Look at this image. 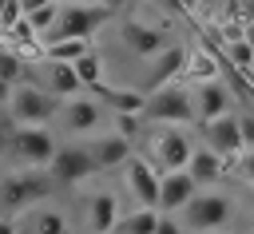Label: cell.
<instances>
[{
    "mask_svg": "<svg viewBox=\"0 0 254 234\" xmlns=\"http://www.w3.org/2000/svg\"><path fill=\"white\" fill-rule=\"evenodd\" d=\"M175 218H179V226L187 234H218V230H226L234 222V198L226 190L210 186V190H198Z\"/></svg>",
    "mask_w": 254,
    "mask_h": 234,
    "instance_id": "obj_1",
    "label": "cell"
},
{
    "mask_svg": "<svg viewBox=\"0 0 254 234\" xmlns=\"http://www.w3.org/2000/svg\"><path fill=\"white\" fill-rule=\"evenodd\" d=\"M143 123H155V127H190L194 123V91L190 83H171V87H159L147 95L143 103Z\"/></svg>",
    "mask_w": 254,
    "mask_h": 234,
    "instance_id": "obj_2",
    "label": "cell"
},
{
    "mask_svg": "<svg viewBox=\"0 0 254 234\" xmlns=\"http://www.w3.org/2000/svg\"><path fill=\"white\" fill-rule=\"evenodd\" d=\"M52 115H56V99L40 83L12 87V99H8V123L12 127H48Z\"/></svg>",
    "mask_w": 254,
    "mask_h": 234,
    "instance_id": "obj_3",
    "label": "cell"
},
{
    "mask_svg": "<svg viewBox=\"0 0 254 234\" xmlns=\"http://www.w3.org/2000/svg\"><path fill=\"white\" fill-rule=\"evenodd\" d=\"M56 139L48 127H12V143H8V155L24 167V171H44L56 155Z\"/></svg>",
    "mask_w": 254,
    "mask_h": 234,
    "instance_id": "obj_4",
    "label": "cell"
},
{
    "mask_svg": "<svg viewBox=\"0 0 254 234\" xmlns=\"http://www.w3.org/2000/svg\"><path fill=\"white\" fill-rule=\"evenodd\" d=\"M194 147H198V143L190 139L187 127H155V131H151V155H147V159H151L159 171H187Z\"/></svg>",
    "mask_w": 254,
    "mask_h": 234,
    "instance_id": "obj_5",
    "label": "cell"
},
{
    "mask_svg": "<svg viewBox=\"0 0 254 234\" xmlns=\"http://www.w3.org/2000/svg\"><path fill=\"white\" fill-rule=\"evenodd\" d=\"M123 175V190H127V198L135 202V206H147V210H155L159 206V178H163V171L147 159V155H131L123 167H119Z\"/></svg>",
    "mask_w": 254,
    "mask_h": 234,
    "instance_id": "obj_6",
    "label": "cell"
},
{
    "mask_svg": "<svg viewBox=\"0 0 254 234\" xmlns=\"http://www.w3.org/2000/svg\"><path fill=\"white\" fill-rule=\"evenodd\" d=\"M48 175H52V182H64V186H79L83 178H91L95 163L87 155V143H64V147H56V155L48 163Z\"/></svg>",
    "mask_w": 254,
    "mask_h": 234,
    "instance_id": "obj_7",
    "label": "cell"
},
{
    "mask_svg": "<svg viewBox=\"0 0 254 234\" xmlns=\"http://www.w3.org/2000/svg\"><path fill=\"white\" fill-rule=\"evenodd\" d=\"M103 115H107V107H103L91 91H83V95H75V99H64V111H60L67 135H95L99 123H103Z\"/></svg>",
    "mask_w": 254,
    "mask_h": 234,
    "instance_id": "obj_8",
    "label": "cell"
},
{
    "mask_svg": "<svg viewBox=\"0 0 254 234\" xmlns=\"http://www.w3.org/2000/svg\"><path fill=\"white\" fill-rule=\"evenodd\" d=\"M202 147H210L222 159H238L242 155V127H238V111H226L210 123H202Z\"/></svg>",
    "mask_w": 254,
    "mask_h": 234,
    "instance_id": "obj_9",
    "label": "cell"
},
{
    "mask_svg": "<svg viewBox=\"0 0 254 234\" xmlns=\"http://www.w3.org/2000/svg\"><path fill=\"white\" fill-rule=\"evenodd\" d=\"M183 59H187V48L183 44H167L155 59H147V75H143V95L159 91V87H171L183 79Z\"/></svg>",
    "mask_w": 254,
    "mask_h": 234,
    "instance_id": "obj_10",
    "label": "cell"
},
{
    "mask_svg": "<svg viewBox=\"0 0 254 234\" xmlns=\"http://www.w3.org/2000/svg\"><path fill=\"white\" fill-rule=\"evenodd\" d=\"M119 40H123L127 52L139 56V59H155V56L167 48L163 28H155V24H147V20H123V24H119Z\"/></svg>",
    "mask_w": 254,
    "mask_h": 234,
    "instance_id": "obj_11",
    "label": "cell"
},
{
    "mask_svg": "<svg viewBox=\"0 0 254 234\" xmlns=\"http://www.w3.org/2000/svg\"><path fill=\"white\" fill-rule=\"evenodd\" d=\"M48 186H52V178H44L36 171H20V175H8L0 182V202L4 206H32L48 194Z\"/></svg>",
    "mask_w": 254,
    "mask_h": 234,
    "instance_id": "obj_12",
    "label": "cell"
},
{
    "mask_svg": "<svg viewBox=\"0 0 254 234\" xmlns=\"http://www.w3.org/2000/svg\"><path fill=\"white\" fill-rule=\"evenodd\" d=\"M87 155H91L95 171H119V167L135 155V143H127V139L115 135V131H95V139L87 143Z\"/></svg>",
    "mask_w": 254,
    "mask_h": 234,
    "instance_id": "obj_13",
    "label": "cell"
},
{
    "mask_svg": "<svg viewBox=\"0 0 254 234\" xmlns=\"http://www.w3.org/2000/svg\"><path fill=\"white\" fill-rule=\"evenodd\" d=\"M218 79H222V56L210 52L206 44H190L183 59V83L198 87V83H218Z\"/></svg>",
    "mask_w": 254,
    "mask_h": 234,
    "instance_id": "obj_14",
    "label": "cell"
},
{
    "mask_svg": "<svg viewBox=\"0 0 254 234\" xmlns=\"http://www.w3.org/2000/svg\"><path fill=\"white\" fill-rule=\"evenodd\" d=\"M190 91H194V123L198 127L210 123V119H218V115H226V111H234V91L222 79L218 83H198Z\"/></svg>",
    "mask_w": 254,
    "mask_h": 234,
    "instance_id": "obj_15",
    "label": "cell"
},
{
    "mask_svg": "<svg viewBox=\"0 0 254 234\" xmlns=\"http://www.w3.org/2000/svg\"><path fill=\"white\" fill-rule=\"evenodd\" d=\"M198 194V186H194V178L187 175V171H163V178H159V214H179L190 198Z\"/></svg>",
    "mask_w": 254,
    "mask_h": 234,
    "instance_id": "obj_16",
    "label": "cell"
},
{
    "mask_svg": "<svg viewBox=\"0 0 254 234\" xmlns=\"http://www.w3.org/2000/svg\"><path fill=\"white\" fill-rule=\"evenodd\" d=\"M40 87H44L56 103L75 99V95H83V91H87V87L79 83V75H75V67H71V63H44V67H40Z\"/></svg>",
    "mask_w": 254,
    "mask_h": 234,
    "instance_id": "obj_17",
    "label": "cell"
},
{
    "mask_svg": "<svg viewBox=\"0 0 254 234\" xmlns=\"http://www.w3.org/2000/svg\"><path fill=\"white\" fill-rule=\"evenodd\" d=\"M226 171H230V159H222V155H214L210 147H202V143H198V147L190 151V163H187V175L194 178V186H198V190H210V186H214V182H218V178H222Z\"/></svg>",
    "mask_w": 254,
    "mask_h": 234,
    "instance_id": "obj_18",
    "label": "cell"
},
{
    "mask_svg": "<svg viewBox=\"0 0 254 234\" xmlns=\"http://www.w3.org/2000/svg\"><path fill=\"white\" fill-rule=\"evenodd\" d=\"M119 214H123V206H119V198L111 190H95L87 198V210H83L91 234H111V226L119 222Z\"/></svg>",
    "mask_w": 254,
    "mask_h": 234,
    "instance_id": "obj_19",
    "label": "cell"
},
{
    "mask_svg": "<svg viewBox=\"0 0 254 234\" xmlns=\"http://www.w3.org/2000/svg\"><path fill=\"white\" fill-rule=\"evenodd\" d=\"M91 95H95L111 115H143V103H147L143 87H107V83H99Z\"/></svg>",
    "mask_w": 254,
    "mask_h": 234,
    "instance_id": "obj_20",
    "label": "cell"
},
{
    "mask_svg": "<svg viewBox=\"0 0 254 234\" xmlns=\"http://www.w3.org/2000/svg\"><path fill=\"white\" fill-rule=\"evenodd\" d=\"M91 48V40H44V63H75Z\"/></svg>",
    "mask_w": 254,
    "mask_h": 234,
    "instance_id": "obj_21",
    "label": "cell"
},
{
    "mask_svg": "<svg viewBox=\"0 0 254 234\" xmlns=\"http://www.w3.org/2000/svg\"><path fill=\"white\" fill-rule=\"evenodd\" d=\"M75 75H79V83L87 87V91H95L99 83H103V75H107V63H103V56H99V48H91L87 56H79L75 63Z\"/></svg>",
    "mask_w": 254,
    "mask_h": 234,
    "instance_id": "obj_22",
    "label": "cell"
},
{
    "mask_svg": "<svg viewBox=\"0 0 254 234\" xmlns=\"http://www.w3.org/2000/svg\"><path fill=\"white\" fill-rule=\"evenodd\" d=\"M155 222H159V210H147V206H131L127 214H119V230L127 234H155Z\"/></svg>",
    "mask_w": 254,
    "mask_h": 234,
    "instance_id": "obj_23",
    "label": "cell"
},
{
    "mask_svg": "<svg viewBox=\"0 0 254 234\" xmlns=\"http://www.w3.org/2000/svg\"><path fill=\"white\" fill-rule=\"evenodd\" d=\"M230 8H234V0H194V4H190V12L198 16V24H202V28L222 24V20L230 16Z\"/></svg>",
    "mask_w": 254,
    "mask_h": 234,
    "instance_id": "obj_24",
    "label": "cell"
},
{
    "mask_svg": "<svg viewBox=\"0 0 254 234\" xmlns=\"http://www.w3.org/2000/svg\"><path fill=\"white\" fill-rule=\"evenodd\" d=\"M222 63H230L234 71H254V48L246 44V40H234V44H226L222 48Z\"/></svg>",
    "mask_w": 254,
    "mask_h": 234,
    "instance_id": "obj_25",
    "label": "cell"
},
{
    "mask_svg": "<svg viewBox=\"0 0 254 234\" xmlns=\"http://www.w3.org/2000/svg\"><path fill=\"white\" fill-rule=\"evenodd\" d=\"M32 234H67V218L52 206H40L32 214Z\"/></svg>",
    "mask_w": 254,
    "mask_h": 234,
    "instance_id": "obj_26",
    "label": "cell"
},
{
    "mask_svg": "<svg viewBox=\"0 0 254 234\" xmlns=\"http://www.w3.org/2000/svg\"><path fill=\"white\" fill-rule=\"evenodd\" d=\"M56 20H60V8H56V4H48V8H36V12H28V16H24V24L32 28V36H40V40H48V36H52Z\"/></svg>",
    "mask_w": 254,
    "mask_h": 234,
    "instance_id": "obj_27",
    "label": "cell"
},
{
    "mask_svg": "<svg viewBox=\"0 0 254 234\" xmlns=\"http://www.w3.org/2000/svg\"><path fill=\"white\" fill-rule=\"evenodd\" d=\"M24 71H28V63H24L20 56H12L8 48H0V83L20 87V83H28V79H24Z\"/></svg>",
    "mask_w": 254,
    "mask_h": 234,
    "instance_id": "obj_28",
    "label": "cell"
},
{
    "mask_svg": "<svg viewBox=\"0 0 254 234\" xmlns=\"http://www.w3.org/2000/svg\"><path fill=\"white\" fill-rule=\"evenodd\" d=\"M111 131L123 135L127 143H135L139 131H143V115H115V119H111Z\"/></svg>",
    "mask_w": 254,
    "mask_h": 234,
    "instance_id": "obj_29",
    "label": "cell"
},
{
    "mask_svg": "<svg viewBox=\"0 0 254 234\" xmlns=\"http://www.w3.org/2000/svg\"><path fill=\"white\" fill-rule=\"evenodd\" d=\"M20 20H24V12H20V0H0V32L16 28Z\"/></svg>",
    "mask_w": 254,
    "mask_h": 234,
    "instance_id": "obj_30",
    "label": "cell"
},
{
    "mask_svg": "<svg viewBox=\"0 0 254 234\" xmlns=\"http://www.w3.org/2000/svg\"><path fill=\"white\" fill-rule=\"evenodd\" d=\"M230 167H234V175H238L246 186H254V151H242V155H238Z\"/></svg>",
    "mask_w": 254,
    "mask_h": 234,
    "instance_id": "obj_31",
    "label": "cell"
},
{
    "mask_svg": "<svg viewBox=\"0 0 254 234\" xmlns=\"http://www.w3.org/2000/svg\"><path fill=\"white\" fill-rule=\"evenodd\" d=\"M238 127H242V151H254V111H242Z\"/></svg>",
    "mask_w": 254,
    "mask_h": 234,
    "instance_id": "obj_32",
    "label": "cell"
},
{
    "mask_svg": "<svg viewBox=\"0 0 254 234\" xmlns=\"http://www.w3.org/2000/svg\"><path fill=\"white\" fill-rule=\"evenodd\" d=\"M155 234H187V230L179 226V218H175V214H159V222H155Z\"/></svg>",
    "mask_w": 254,
    "mask_h": 234,
    "instance_id": "obj_33",
    "label": "cell"
},
{
    "mask_svg": "<svg viewBox=\"0 0 254 234\" xmlns=\"http://www.w3.org/2000/svg\"><path fill=\"white\" fill-rule=\"evenodd\" d=\"M8 143H12V123L4 119L0 123V155H8Z\"/></svg>",
    "mask_w": 254,
    "mask_h": 234,
    "instance_id": "obj_34",
    "label": "cell"
},
{
    "mask_svg": "<svg viewBox=\"0 0 254 234\" xmlns=\"http://www.w3.org/2000/svg\"><path fill=\"white\" fill-rule=\"evenodd\" d=\"M48 4H56V0H20V12L28 16V12H36V8H48Z\"/></svg>",
    "mask_w": 254,
    "mask_h": 234,
    "instance_id": "obj_35",
    "label": "cell"
},
{
    "mask_svg": "<svg viewBox=\"0 0 254 234\" xmlns=\"http://www.w3.org/2000/svg\"><path fill=\"white\" fill-rule=\"evenodd\" d=\"M8 99H12V87L0 83V111H8Z\"/></svg>",
    "mask_w": 254,
    "mask_h": 234,
    "instance_id": "obj_36",
    "label": "cell"
},
{
    "mask_svg": "<svg viewBox=\"0 0 254 234\" xmlns=\"http://www.w3.org/2000/svg\"><path fill=\"white\" fill-rule=\"evenodd\" d=\"M242 40H246V44L254 48V24H242Z\"/></svg>",
    "mask_w": 254,
    "mask_h": 234,
    "instance_id": "obj_37",
    "label": "cell"
},
{
    "mask_svg": "<svg viewBox=\"0 0 254 234\" xmlns=\"http://www.w3.org/2000/svg\"><path fill=\"white\" fill-rule=\"evenodd\" d=\"M0 234H16V222L12 218H0Z\"/></svg>",
    "mask_w": 254,
    "mask_h": 234,
    "instance_id": "obj_38",
    "label": "cell"
},
{
    "mask_svg": "<svg viewBox=\"0 0 254 234\" xmlns=\"http://www.w3.org/2000/svg\"><path fill=\"white\" fill-rule=\"evenodd\" d=\"M246 226H250V234H254V202H250V210H246Z\"/></svg>",
    "mask_w": 254,
    "mask_h": 234,
    "instance_id": "obj_39",
    "label": "cell"
},
{
    "mask_svg": "<svg viewBox=\"0 0 254 234\" xmlns=\"http://www.w3.org/2000/svg\"><path fill=\"white\" fill-rule=\"evenodd\" d=\"M67 4H79V0H56V8H67Z\"/></svg>",
    "mask_w": 254,
    "mask_h": 234,
    "instance_id": "obj_40",
    "label": "cell"
},
{
    "mask_svg": "<svg viewBox=\"0 0 254 234\" xmlns=\"http://www.w3.org/2000/svg\"><path fill=\"white\" fill-rule=\"evenodd\" d=\"M79 4H107L111 8V0H79Z\"/></svg>",
    "mask_w": 254,
    "mask_h": 234,
    "instance_id": "obj_41",
    "label": "cell"
}]
</instances>
